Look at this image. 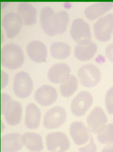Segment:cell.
Here are the masks:
<instances>
[{
  "instance_id": "26",
  "label": "cell",
  "mask_w": 113,
  "mask_h": 152,
  "mask_svg": "<svg viewBox=\"0 0 113 152\" xmlns=\"http://www.w3.org/2000/svg\"><path fill=\"white\" fill-rule=\"evenodd\" d=\"M98 141L102 144L111 145L113 143V124L107 125L101 133L97 135Z\"/></svg>"
},
{
  "instance_id": "2",
  "label": "cell",
  "mask_w": 113,
  "mask_h": 152,
  "mask_svg": "<svg viewBox=\"0 0 113 152\" xmlns=\"http://www.w3.org/2000/svg\"><path fill=\"white\" fill-rule=\"evenodd\" d=\"M81 84L85 87H94L99 83L101 74L99 69L94 64H89L82 66L78 72Z\"/></svg>"
},
{
  "instance_id": "28",
  "label": "cell",
  "mask_w": 113,
  "mask_h": 152,
  "mask_svg": "<svg viewBox=\"0 0 113 152\" xmlns=\"http://www.w3.org/2000/svg\"><path fill=\"white\" fill-rule=\"evenodd\" d=\"M105 105L108 113L113 114V87L107 91L105 97Z\"/></svg>"
},
{
  "instance_id": "23",
  "label": "cell",
  "mask_w": 113,
  "mask_h": 152,
  "mask_svg": "<svg viewBox=\"0 0 113 152\" xmlns=\"http://www.w3.org/2000/svg\"><path fill=\"white\" fill-rule=\"evenodd\" d=\"M69 21V14L61 11L55 14L52 22V29L55 35L62 34L66 30Z\"/></svg>"
},
{
  "instance_id": "15",
  "label": "cell",
  "mask_w": 113,
  "mask_h": 152,
  "mask_svg": "<svg viewBox=\"0 0 113 152\" xmlns=\"http://www.w3.org/2000/svg\"><path fill=\"white\" fill-rule=\"evenodd\" d=\"M97 51V45L89 41L78 43L74 48V55L79 61L85 62L92 59Z\"/></svg>"
},
{
  "instance_id": "4",
  "label": "cell",
  "mask_w": 113,
  "mask_h": 152,
  "mask_svg": "<svg viewBox=\"0 0 113 152\" xmlns=\"http://www.w3.org/2000/svg\"><path fill=\"white\" fill-rule=\"evenodd\" d=\"M92 96L89 92H80L71 103V113L76 117L83 116L92 106Z\"/></svg>"
},
{
  "instance_id": "30",
  "label": "cell",
  "mask_w": 113,
  "mask_h": 152,
  "mask_svg": "<svg viewBox=\"0 0 113 152\" xmlns=\"http://www.w3.org/2000/svg\"><path fill=\"white\" fill-rule=\"evenodd\" d=\"M106 55L107 58L113 63V43L109 45L106 49Z\"/></svg>"
},
{
  "instance_id": "18",
  "label": "cell",
  "mask_w": 113,
  "mask_h": 152,
  "mask_svg": "<svg viewBox=\"0 0 113 152\" xmlns=\"http://www.w3.org/2000/svg\"><path fill=\"white\" fill-rule=\"evenodd\" d=\"M21 142L30 152H40L43 149L41 136L34 132H26L22 135Z\"/></svg>"
},
{
  "instance_id": "8",
  "label": "cell",
  "mask_w": 113,
  "mask_h": 152,
  "mask_svg": "<svg viewBox=\"0 0 113 152\" xmlns=\"http://www.w3.org/2000/svg\"><path fill=\"white\" fill-rule=\"evenodd\" d=\"M107 122V118L102 108L95 107L87 118V124L90 131L100 134L104 131Z\"/></svg>"
},
{
  "instance_id": "24",
  "label": "cell",
  "mask_w": 113,
  "mask_h": 152,
  "mask_svg": "<svg viewBox=\"0 0 113 152\" xmlns=\"http://www.w3.org/2000/svg\"><path fill=\"white\" fill-rule=\"evenodd\" d=\"M70 46L64 42H54L50 46V54L54 58L64 59L70 54Z\"/></svg>"
},
{
  "instance_id": "27",
  "label": "cell",
  "mask_w": 113,
  "mask_h": 152,
  "mask_svg": "<svg viewBox=\"0 0 113 152\" xmlns=\"http://www.w3.org/2000/svg\"><path fill=\"white\" fill-rule=\"evenodd\" d=\"M1 113L4 115L10 107L13 100L9 95L3 92L1 94Z\"/></svg>"
},
{
  "instance_id": "19",
  "label": "cell",
  "mask_w": 113,
  "mask_h": 152,
  "mask_svg": "<svg viewBox=\"0 0 113 152\" xmlns=\"http://www.w3.org/2000/svg\"><path fill=\"white\" fill-rule=\"evenodd\" d=\"M113 7V2H98L86 7L85 10L86 17L94 21L105 14Z\"/></svg>"
},
{
  "instance_id": "3",
  "label": "cell",
  "mask_w": 113,
  "mask_h": 152,
  "mask_svg": "<svg viewBox=\"0 0 113 152\" xmlns=\"http://www.w3.org/2000/svg\"><path fill=\"white\" fill-rule=\"evenodd\" d=\"M33 89V83L28 73L21 71L15 75L13 91L15 95L22 99L29 96Z\"/></svg>"
},
{
  "instance_id": "17",
  "label": "cell",
  "mask_w": 113,
  "mask_h": 152,
  "mask_svg": "<svg viewBox=\"0 0 113 152\" xmlns=\"http://www.w3.org/2000/svg\"><path fill=\"white\" fill-rule=\"evenodd\" d=\"M17 14L25 26H32L37 21V9L28 2H21L17 9Z\"/></svg>"
},
{
  "instance_id": "32",
  "label": "cell",
  "mask_w": 113,
  "mask_h": 152,
  "mask_svg": "<svg viewBox=\"0 0 113 152\" xmlns=\"http://www.w3.org/2000/svg\"><path fill=\"white\" fill-rule=\"evenodd\" d=\"M101 152H113V145H107L105 147Z\"/></svg>"
},
{
  "instance_id": "9",
  "label": "cell",
  "mask_w": 113,
  "mask_h": 152,
  "mask_svg": "<svg viewBox=\"0 0 113 152\" xmlns=\"http://www.w3.org/2000/svg\"><path fill=\"white\" fill-rule=\"evenodd\" d=\"M8 38L12 39L18 34L21 31L23 22L20 16L15 13L6 14L1 21Z\"/></svg>"
},
{
  "instance_id": "10",
  "label": "cell",
  "mask_w": 113,
  "mask_h": 152,
  "mask_svg": "<svg viewBox=\"0 0 113 152\" xmlns=\"http://www.w3.org/2000/svg\"><path fill=\"white\" fill-rule=\"evenodd\" d=\"M70 35L73 40L78 43L91 41L92 34L89 25L82 19L77 18L73 22Z\"/></svg>"
},
{
  "instance_id": "14",
  "label": "cell",
  "mask_w": 113,
  "mask_h": 152,
  "mask_svg": "<svg viewBox=\"0 0 113 152\" xmlns=\"http://www.w3.org/2000/svg\"><path fill=\"white\" fill-rule=\"evenodd\" d=\"M21 135L18 133L7 134L1 138V152H16L21 150L23 144Z\"/></svg>"
},
{
  "instance_id": "7",
  "label": "cell",
  "mask_w": 113,
  "mask_h": 152,
  "mask_svg": "<svg viewBox=\"0 0 113 152\" xmlns=\"http://www.w3.org/2000/svg\"><path fill=\"white\" fill-rule=\"evenodd\" d=\"M95 38L101 42L110 39L113 31V14H109L100 18L94 25Z\"/></svg>"
},
{
  "instance_id": "21",
  "label": "cell",
  "mask_w": 113,
  "mask_h": 152,
  "mask_svg": "<svg viewBox=\"0 0 113 152\" xmlns=\"http://www.w3.org/2000/svg\"><path fill=\"white\" fill-rule=\"evenodd\" d=\"M22 112L21 104L15 100H13L10 107L4 114V118L7 124L11 126L18 124L21 120Z\"/></svg>"
},
{
  "instance_id": "6",
  "label": "cell",
  "mask_w": 113,
  "mask_h": 152,
  "mask_svg": "<svg viewBox=\"0 0 113 152\" xmlns=\"http://www.w3.org/2000/svg\"><path fill=\"white\" fill-rule=\"evenodd\" d=\"M48 150L51 152H65L70 146V141L65 133L61 132H52L46 137Z\"/></svg>"
},
{
  "instance_id": "20",
  "label": "cell",
  "mask_w": 113,
  "mask_h": 152,
  "mask_svg": "<svg viewBox=\"0 0 113 152\" xmlns=\"http://www.w3.org/2000/svg\"><path fill=\"white\" fill-rule=\"evenodd\" d=\"M41 112L34 103L29 104L26 108L25 124L28 129H35L39 127Z\"/></svg>"
},
{
  "instance_id": "13",
  "label": "cell",
  "mask_w": 113,
  "mask_h": 152,
  "mask_svg": "<svg viewBox=\"0 0 113 152\" xmlns=\"http://www.w3.org/2000/svg\"><path fill=\"white\" fill-rule=\"evenodd\" d=\"M70 134L74 142L77 145L85 144L89 140L90 131L81 121H74L70 126Z\"/></svg>"
},
{
  "instance_id": "12",
  "label": "cell",
  "mask_w": 113,
  "mask_h": 152,
  "mask_svg": "<svg viewBox=\"0 0 113 152\" xmlns=\"http://www.w3.org/2000/svg\"><path fill=\"white\" fill-rule=\"evenodd\" d=\"M27 54L29 58L34 62L41 63L46 61L48 56V50L42 42L33 41L29 43Z\"/></svg>"
},
{
  "instance_id": "11",
  "label": "cell",
  "mask_w": 113,
  "mask_h": 152,
  "mask_svg": "<svg viewBox=\"0 0 113 152\" xmlns=\"http://www.w3.org/2000/svg\"><path fill=\"white\" fill-rule=\"evenodd\" d=\"M34 97L38 104L48 107L56 101L58 94L55 88L49 85H43L37 89Z\"/></svg>"
},
{
  "instance_id": "25",
  "label": "cell",
  "mask_w": 113,
  "mask_h": 152,
  "mask_svg": "<svg viewBox=\"0 0 113 152\" xmlns=\"http://www.w3.org/2000/svg\"><path fill=\"white\" fill-rule=\"evenodd\" d=\"M78 88V81L76 77L70 75L65 81L61 83L60 92L62 96L69 97L72 96Z\"/></svg>"
},
{
  "instance_id": "16",
  "label": "cell",
  "mask_w": 113,
  "mask_h": 152,
  "mask_svg": "<svg viewBox=\"0 0 113 152\" xmlns=\"http://www.w3.org/2000/svg\"><path fill=\"white\" fill-rule=\"evenodd\" d=\"M70 68L66 63H56L52 66L48 71V77L51 83H62L70 76Z\"/></svg>"
},
{
  "instance_id": "29",
  "label": "cell",
  "mask_w": 113,
  "mask_h": 152,
  "mask_svg": "<svg viewBox=\"0 0 113 152\" xmlns=\"http://www.w3.org/2000/svg\"><path fill=\"white\" fill-rule=\"evenodd\" d=\"M89 143L84 147L80 148L78 149V151L80 152H96L97 146L95 144L94 140L92 138V134L90 136Z\"/></svg>"
},
{
  "instance_id": "1",
  "label": "cell",
  "mask_w": 113,
  "mask_h": 152,
  "mask_svg": "<svg viewBox=\"0 0 113 152\" xmlns=\"http://www.w3.org/2000/svg\"><path fill=\"white\" fill-rule=\"evenodd\" d=\"M24 59L23 51L17 45L8 43L1 48V63L7 69H19L24 62Z\"/></svg>"
},
{
  "instance_id": "31",
  "label": "cell",
  "mask_w": 113,
  "mask_h": 152,
  "mask_svg": "<svg viewBox=\"0 0 113 152\" xmlns=\"http://www.w3.org/2000/svg\"><path fill=\"white\" fill-rule=\"evenodd\" d=\"M8 80L9 78L7 74L2 70H1V89L4 88L7 86Z\"/></svg>"
},
{
  "instance_id": "22",
  "label": "cell",
  "mask_w": 113,
  "mask_h": 152,
  "mask_svg": "<svg viewBox=\"0 0 113 152\" xmlns=\"http://www.w3.org/2000/svg\"><path fill=\"white\" fill-rule=\"evenodd\" d=\"M55 15L54 12L51 7H43L41 10L40 22L45 33L50 37L55 35L52 29V22Z\"/></svg>"
},
{
  "instance_id": "5",
  "label": "cell",
  "mask_w": 113,
  "mask_h": 152,
  "mask_svg": "<svg viewBox=\"0 0 113 152\" xmlns=\"http://www.w3.org/2000/svg\"><path fill=\"white\" fill-rule=\"evenodd\" d=\"M67 113L61 107L56 106L51 108L44 116L43 125L48 129L59 128L65 122Z\"/></svg>"
}]
</instances>
